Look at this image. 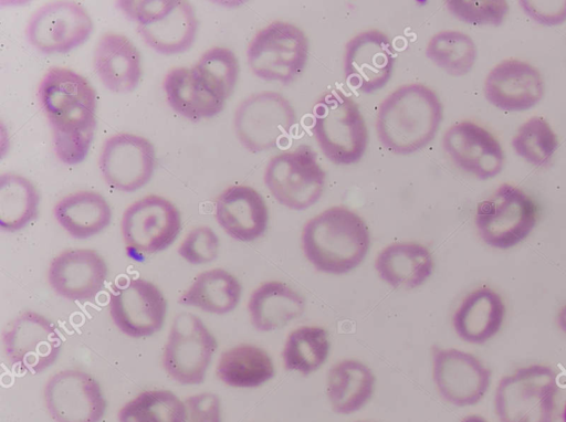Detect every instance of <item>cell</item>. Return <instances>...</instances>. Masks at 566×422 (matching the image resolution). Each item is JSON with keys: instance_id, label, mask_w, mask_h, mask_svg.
<instances>
[{"instance_id": "cell-15", "label": "cell", "mask_w": 566, "mask_h": 422, "mask_svg": "<svg viewBox=\"0 0 566 422\" xmlns=\"http://www.w3.org/2000/svg\"><path fill=\"white\" fill-rule=\"evenodd\" d=\"M43 395L55 422H99L107 407L97 380L78 369H65L51 376Z\"/></svg>"}, {"instance_id": "cell-25", "label": "cell", "mask_w": 566, "mask_h": 422, "mask_svg": "<svg viewBox=\"0 0 566 422\" xmlns=\"http://www.w3.org/2000/svg\"><path fill=\"white\" fill-rule=\"evenodd\" d=\"M505 313L501 295L491 287L481 286L462 299L453 314L452 325L462 340L482 345L499 333Z\"/></svg>"}, {"instance_id": "cell-45", "label": "cell", "mask_w": 566, "mask_h": 422, "mask_svg": "<svg viewBox=\"0 0 566 422\" xmlns=\"http://www.w3.org/2000/svg\"><path fill=\"white\" fill-rule=\"evenodd\" d=\"M563 421L566 422V402L563 410Z\"/></svg>"}, {"instance_id": "cell-22", "label": "cell", "mask_w": 566, "mask_h": 422, "mask_svg": "<svg viewBox=\"0 0 566 422\" xmlns=\"http://www.w3.org/2000/svg\"><path fill=\"white\" fill-rule=\"evenodd\" d=\"M544 81L532 64L506 59L488 73L483 93L494 107L505 112H522L536 106L544 96Z\"/></svg>"}, {"instance_id": "cell-10", "label": "cell", "mask_w": 566, "mask_h": 422, "mask_svg": "<svg viewBox=\"0 0 566 422\" xmlns=\"http://www.w3.org/2000/svg\"><path fill=\"white\" fill-rule=\"evenodd\" d=\"M296 123L291 102L274 91L249 95L237 106L233 115L235 136L251 152L275 148Z\"/></svg>"}, {"instance_id": "cell-8", "label": "cell", "mask_w": 566, "mask_h": 422, "mask_svg": "<svg viewBox=\"0 0 566 422\" xmlns=\"http://www.w3.org/2000/svg\"><path fill=\"white\" fill-rule=\"evenodd\" d=\"M127 13L137 23L140 38L157 53H184L196 40L198 19L188 1L135 0L129 3Z\"/></svg>"}, {"instance_id": "cell-40", "label": "cell", "mask_w": 566, "mask_h": 422, "mask_svg": "<svg viewBox=\"0 0 566 422\" xmlns=\"http://www.w3.org/2000/svg\"><path fill=\"white\" fill-rule=\"evenodd\" d=\"M218 253V235L208 225L193 228L178 247V254L192 265L208 264L217 259Z\"/></svg>"}, {"instance_id": "cell-24", "label": "cell", "mask_w": 566, "mask_h": 422, "mask_svg": "<svg viewBox=\"0 0 566 422\" xmlns=\"http://www.w3.org/2000/svg\"><path fill=\"white\" fill-rule=\"evenodd\" d=\"M93 66L103 85L114 93L134 91L142 77V56L124 34L104 33L94 50Z\"/></svg>"}, {"instance_id": "cell-36", "label": "cell", "mask_w": 566, "mask_h": 422, "mask_svg": "<svg viewBox=\"0 0 566 422\" xmlns=\"http://www.w3.org/2000/svg\"><path fill=\"white\" fill-rule=\"evenodd\" d=\"M190 68L199 84L223 102L233 93L240 72L235 54L222 46L205 51Z\"/></svg>"}, {"instance_id": "cell-32", "label": "cell", "mask_w": 566, "mask_h": 422, "mask_svg": "<svg viewBox=\"0 0 566 422\" xmlns=\"http://www.w3.org/2000/svg\"><path fill=\"white\" fill-rule=\"evenodd\" d=\"M217 377L233 388H258L274 377V365L262 348L241 344L224 350L218 360Z\"/></svg>"}, {"instance_id": "cell-2", "label": "cell", "mask_w": 566, "mask_h": 422, "mask_svg": "<svg viewBox=\"0 0 566 422\" xmlns=\"http://www.w3.org/2000/svg\"><path fill=\"white\" fill-rule=\"evenodd\" d=\"M442 117V103L433 89L421 83L405 84L380 103L377 137L390 152L409 155L432 141Z\"/></svg>"}, {"instance_id": "cell-7", "label": "cell", "mask_w": 566, "mask_h": 422, "mask_svg": "<svg viewBox=\"0 0 566 422\" xmlns=\"http://www.w3.org/2000/svg\"><path fill=\"white\" fill-rule=\"evenodd\" d=\"M537 221V205L520 188L503 183L475 210L474 224L489 246L507 250L524 241Z\"/></svg>"}, {"instance_id": "cell-26", "label": "cell", "mask_w": 566, "mask_h": 422, "mask_svg": "<svg viewBox=\"0 0 566 422\" xmlns=\"http://www.w3.org/2000/svg\"><path fill=\"white\" fill-rule=\"evenodd\" d=\"M434 262L430 250L417 242H394L385 246L375 260L381 281L394 288L412 289L432 275Z\"/></svg>"}, {"instance_id": "cell-37", "label": "cell", "mask_w": 566, "mask_h": 422, "mask_svg": "<svg viewBox=\"0 0 566 422\" xmlns=\"http://www.w3.org/2000/svg\"><path fill=\"white\" fill-rule=\"evenodd\" d=\"M118 422H187V409L169 390H147L120 408Z\"/></svg>"}, {"instance_id": "cell-12", "label": "cell", "mask_w": 566, "mask_h": 422, "mask_svg": "<svg viewBox=\"0 0 566 422\" xmlns=\"http://www.w3.org/2000/svg\"><path fill=\"white\" fill-rule=\"evenodd\" d=\"M6 358L19 371L38 374L57 359L63 339L48 317L25 310L11 319L2 330Z\"/></svg>"}, {"instance_id": "cell-13", "label": "cell", "mask_w": 566, "mask_h": 422, "mask_svg": "<svg viewBox=\"0 0 566 422\" xmlns=\"http://www.w3.org/2000/svg\"><path fill=\"white\" fill-rule=\"evenodd\" d=\"M93 32L88 12L74 1H52L36 9L28 21L25 36L43 54L67 53L84 44Z\"/></svg>"}, {"instance_id": "cell-3", "label": "cell", "mask_w": 566, "mask_h": 422, "mask_svg": "<svg viewBox=\"0 0 566 422\" xmlns=\"http://www.w3.org/2000/svg\"><path fill=\"white\" fill-rule=\"evenodd\" d=\"M307 261L321 273L340 275L356 268L370 246L369 230L353 210L331 207L311 218L301 234Z\"/></svg>"}, {"instance_id": "cell-33", "label": "cell", "mask_w": 566, "mask_h": 422, "mask_svg": "<svg viewBox=\"0 0 566 422\" xmlns=\"http://www.w3.org/2000/svg\"><path fill=\"white\" fill-rule=\"evenodd\" d=\"M40 194L28 178L7 172L0 176V228L17 232L34 221L39 213Z\"/></svg>"}, {"instance_id": "cell-31", "label": "cell", "mask_w": 566, "mask_h": 422, "mask_svg": "<svg viewBox=\"0 0 566 422\" xmlns=\"http://www.w3.org/2000/svg\"><path fill=\"white\" fill-rule=\"evenodd\" d=\"M163 88L169 106L192 122L211 118L224 107L226 102L207 92L190 67L171 68L164 77Z\"/></svg>"}, {"instance_id": "cell-28", "label": "cell", "mask_w": 566, "mask_h": 422, "mask_svg": "<svg viewBox=\"0 0 566 422\" xmlns=\"http://www.w3.org/2000/svg\"><path fill=\"white\" fill-rule=\"evenodd\" d=\"M371 370L356 359L336 362L327 373L326 394L337 414H352L367 404L375 390Z\"/></svg>"}, {"instance_id": "cell-42", "label": "cell", "mask_w": 566, "mask_h": 422, "mask_svg": "<svg viewBox=\"0 0 566 422\" xmlns=\"http://www.w3.org/2000/svg\"><path fill=\"white\" fill-rule=\"evenodd\" d=\"M187 422H221V405L217 394L202 392L184 400Z\"/></svg>"}, {"instance_id": "cell-20", "label": "cell", "mask_w": 566, "mask_h": 422, "mask_svg": "<svg viewBox=\"0 0 566 422\" xmlns=\"http://www.w3.org/2000/svg\"><path fill=\"white\" fill-rule=\"evenodd\" d=\"M442 147L458 168L480 180L496 177L504 167L505 156L499 140L470 120L451 125L443 134Z\"/></svg>"}, {"instance_id": "cell-16", "label": "cell", "mask_w": 566, "mask_h": 422, "mask_svg": "<svg viewBox=\"0 0 566 422\" xmlns=\"http://www.w3.org/2000/svg\"><path fill=\"white\" fill-rule=\"evenodd\" d=\"M396 57L391 39L385 32L369 29L355 34L344 49L346 84L365 94L381 89L392 75Z\"/></svg>"}, {"instance_id": "cell-9", "label": "cell", "mask_w": 566, "mask_h": 422, "mask_svg": "<svg viewBox=\"0 0 566 422\" xmlns=\"http://www.w3.org/2000/svg\"><path fill=\"white\" fill-rule=\"evenodd\" d=\"M325 180L316 152L307 145L273 156L263 175L264 184L273 198L296 211L305 210L319 200Z\"/></svg>"}, {"instance_id": "cell-39", "label": "cell", "mask_w": 566, "mask_h": 422, "mask_svg": "<svg viewBox=\"0 0 566 422\" xmlns=\"http://www.w3.org/2000/svg\"><path fill=\"white\" fill-rule=\"evenodd\" d=\"M444 4L454 18L472 25L499 27L509 13L504 0H450Z\"/></svg>"}, {"instance_id": "cell-41", "label": "cell", "mask_w": 566, "mask_h": 422, "mask_svg": "<svg viewBox=\"0 0 566 422\" xmlns=\"http://www.w3.org/2000/svg\"><path fill=\"white\" fill-rule=\"evenodd\" d=\"M518 6L530 19L545 27L566 21V0H521Z\"/></svg>"}, {"instance_id": "cell-34", "label": "cell", "mask_w": 566, "mask_h": 422, "mask_svg": "<svg viewBox=\"0 0 566 422\" xmlns=\"http://www.w3.org/2000/svg\"><path fill=\"white\" fill-rule=\"evenodd\" d=\"M424 53L437 67L459 77L472 71L478 48L469 34L458 30H442L429 39Z\"/></svg>"}, {"instance_id": "cell-6", "label": "cell", "mask_w": 566, "mask_h": 422, "mask_svg": "<svg viewBox=\"0 0 566 422\" xmlns=\"http://www.w3.org/2000/svg\"><path fill=\"white\" fill-rule=\"evenodd\" d=\"M308 52V39L302 29L291 22L273 21L250 40L247 61L256 77L290 84L303 73Z\"/></svg>"}, {"instance_id": "cell-11", "label": "cell", "mask_w": 566, "mask_h": 422, "mask_svg": "<svg viewBox=\"0 0 566 422\" xmlns=\"http://www.w3.org/2000/svg\"><path fill=\"white\" fill-rule=\"evenodd\" d=\"M217 347L216 337L198 316L179 313L164 348L163 367L181 384L202 383Z\"/></svg>"}, {"instance_id": "cell-38", "label": "cell", "mask_w": 566, "mask_h": 422, "mask_svg": "<svg viewBox=\"0 0 566 422\" xmlns=\"http://www.w3.org/2000/svg\"><path fill=\"white\" fill-rule=\"evenodd\" d=\"M511 145L517 156L528 163L543 167L551 162L557 150L555 131L543 117H532L524 122L514 135Z\"/></svg>"}, {"instance_id": "cell-27", "label": "cell", "mask_w": 566, "mask_h": 422, "mask_svg": "<svg viewBox=\"0 0 566 422\" xmlns=\"http://www.w3.org/2000/svg\"><path fill=\"white\" fill-rule=\"evenodd\" d=\"M305 306L303 296L291 286L283 282L269 281L251 293L248 312L256 330L272 331L301 317Z\"/></svg>"}, {"instance_id": "cell-14", "label": "cell", "mask_w": 566, "mask_h": 422, "mask_svg": "<svg viewBox=\"0 0 566 422\" xmlns=\"http://www.w3.org/2000/svg\"><path fill=\"white\" fill-rule=\"evenodd\" d=\"M181 230V217L168 199L146 196L128 205L122 215L120 232L127 247L144 254L168 249Z\"/></svg>"}, {"instance_id": "cell-19", "label": "cell", "mask_w": 566, "mask_h": 422, "mask_svg": "<svg viewBox=\"0 0 566 422\" xmlns=\"http://www.w3.org/2000/svg\"><path fill=\"white\" fill-rule=\"evenodd\" d=\"M109 316L126 336L144 338L161 329L167 302L161 291L144 278H130L109 296Z\"/></svg>"}, {"instance_id": "cell-5", "label": "cell", "mask_w": 566, "mask_h": 422, "mask_svg": "<svg viewBox=\"0 0 566 422\" xmlns=\"http://www.w3.org/2000/svg\"><path fill=\"white\" fill-rule=\"evenodd\" d=\"M559 387L556 371L530 365L500 379L494 409L500 422H555Z\"/></svg>"}, {"instance_id": "cell-18", "label": "cell", "mask_w": 566, "mask_h": 422, "mask_svg": "<svg viewBox=\"0 0 566 422\" xmlns=\"http://www.w3.org/2000/svg\"><path fill=\"white\" fill-rule=\"evenodd\" d=\"M156 155L153 144L145 137L118 133L108 137L98 158L105 182L122 192L144 187L153 177Z\"/></svg>"}, {"instance_id": "cell-44", "label": "cell", "mask_w": 566, "mask_h": 422, "mask_svg": "<svg viewBox=\"0 0 566 422\" xmlns=\"http://www.w3.org/2000/svg\"><path fill=\"white\" fill-rule=\"evenodd\" d=\"M461 422H488L483 416L478 414L467 415Z\"/></svg>"}, {"instance_id": "cell-43", "label": "cell", "mask_w": 566, "mask_h": 422, "mask_svg": "<svg viewBox=\"0 0 566 422\" xmlns=\"http://www.w3.org/2000/svg\"><path fill=\"white\" fill-rule=\"evenodd\" d=\"M557 324L563 333L566 334V304L559 309L557 314Z\"/></svg>"}, {"instance_id": "cell-30", "label": "cell", "mask_w": 566, "mask_h": 422, "mask_svg": "<svg viewBox=\"0 0 566 422\" xmlns=\"http://www.w3.org/2000/svg\"><path fill=\"white\" fill-rule=\"evenodd\" d=\"M242 286L239 279L223 268H212L198 274L179 296L178 303L206 313L224 315L239 304Z\"/></svg>"}, {"instance_id": "cell-46", "label": "cell", "mask_w": 566, "mask_h": 422, "mask_svg": "<svg viewBox=\"0 0 566 422\" xmlns=\"http://www.w3.org/2000/svg\"><path fill=\"white\" fill-rule=\"evenodd\" d=\"M357 422H367V421H357Z\"/></svg>"}, {"instance_id": "cell-23", "label": "cell", "mask_w": 566, "mask_h": 422, "mask_svg": "<svg viewBox=\"0 0 566 422\" xmlns=\"http://www.w3.org/2000/svg\"><path fill=\"white\" fill-rule=\"evenodd\" d=\"M214 217L229 236L237 241L251 242L264 234L269 223V209L258 190L234 184L217 197Z\"/></svg>"}, {"instance_id": "cell-35", "label": "cell", "mask_w": 566, "mask_h": 422, "mask_svg": "<svg viewBox=\"0 0 566 422\" xmlns=\"http://www.w3.org/2000/svg\"><path fill=\"white\" fill-rule=\"evenodd\" d=\"M331 344L328 333L319 326H301L292 330L284 344V368L308 376L327 359Z\"/></svg>"}, {"instance_id": "cell-21", "label": "cell", "mask_w": 566, "mask_h": 422, "mask_svg": "<svg viewBox=\"0 0 566 422\" xmlns=\"http://www.w3.org/2000/svg\"><path fill=\"white\" fill-rule=\"evenodd\" d=\"M107 275V264L97 251L69 249L51 261L48 282L59 296L87 303L103 289Z\"/></svg>"}, {"instance_id": "cell-17", "label": "cell", "mask_w": 566, "mask_h": 422, "mask_svg": "<svg viewBox=\"0 0 566 422\" xmlns=\"http://www.w3.org/2000/svg\"><path fill=\"white\" fill-rule=\"evenodd\" d=\"M432 379L447 402L469 407L480 402L489 390L491 370L474 355L433 346Z\"/></svg>"}, {"instance_id": "cell-4", "label": "cell", "mask_w": 566, "mask_h": 422, "mask_svg": "<svg viewBox=\"0 0 566 422\" xmlns=\"http://www.w3.org/2000/svg\"><path fill=\"white\" fill-rule=\"evenodd\" d=\"M312 131L335 165L358 162L368 146V129L357 103L340 89L324 93L313 106Z\"/></svg>"}, {"instance_id": "cell-1", "label": "cell", "mask_w": 566, "mask_h": 422, "mask_svg": "<svg viewBox=\"0 0 566 422\" xmlns=\"http://www.w3.org/2000/svg\"><path fill=\"white\" fill-rule=\"evenodd\" d=\"M38 99L52 129L57 159L74 166L88 154L96 128V94L81 74L51 67L42 77Z\"/></svg>"}, {"instance_id": "cell-29", "label": "cell", "mask_w": 566, "mask_h": 422, "mask_svg": "<svg viewBox=\"0 0 566 422\" xmlns=\"http://www.w3.org/2000/svg\"><path fill=\"white\" fill-rule=\"evenodd\" d=\"M61 228L74 239H88L106 229L112 210L106 199L95 191H76L63 197L53 208Z\"/></svg>"}]
</instances>
